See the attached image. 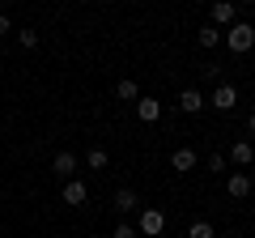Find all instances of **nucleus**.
<instances>
[{
	"label": "nucleus",
	"mask_w": 255,
	"mask_h": 238,
	"mask_svg": "<svg viewBox=\"0 0 255 238\" xmlns=\"http://www.w3.org/2000/svg\"><path fill=\"white\" fill-rule=\"evenodd\" d=\"M221 43H226L234 55H247L255 47V26H251V21H234V26L221 34Z\"/></svg>",
	"instance_id": "nucleus-1"
},
{
	"label": "nucleus",
	"mask_w": 255,
	"mask_h": 238,
	"mask_svg": "<svg viewBox=\"0 0 255 238\" xmlns=\"http://www.w3.org/2000/svg\"><path fill=\"white\" fill-rule=\"evenodd\" d=\"M162 230H166V213H162V209H140V217H136V234L157 238Z\"/></svg>",
	"instance_id": "nucleus-2"
},
{
	"label": "nucleus",
	"mask_w": 255,
	"mask_h": 238,
	"mask_svg": "<svg viewBox=\"0 0 255 238\" xmlns=\"http://www.w3.org/2000/svg\"><path fill=\"white\" fill-rule=\"evenodd\" d=\"M251 187H255V179H251V170H234L226 179V192L234 196V200H247V196H251Z\"/></svg>",
	"instance_id": "nucleus-3"
},
{
	"label": "nucleus",
	"mask_w": 255,
	"mask_h": 238,
	"mask_svg": "<svg viewBox=\"0 0 255 238\" xmlns=\"http://www.w3.org/2000/svg\"><path fill=\"white\" fill-rule=\"evenodd\" d=\"M111 209H115L119 217H128V213H136V209H140V196L132 192V187H119V192L111 196Z\"/></svg>",
	"instance_id": "nucleus-4"
},
{
	"label": "nucleus",
	"mask_w": 255,
	"mask_h": 238,
	"mask_svg": "<svg viewBox=\"0 0 255 238\" xmlns=\"http://www.w3.org/2000/svg\"><path fill=\"white\" fill-rule=\"evenodd\" d=\"M204 107H209V98H204L200 90H179V111H187V115H200Z\"/></svg>",
	"instance_id": "nucleus-5"
},
{
	"label": "nucleus",
	"mask_w": 255,
	"mask_h": 238,
	"mask_svg": "<svg viewBox=\"0 0 255 238\" xmlns=\"http://www.w3.org/2000/svg\"><path fill=\"white\" fill-rule=\"evenodd\" d=\"M209 102H213V111H234L238 107V90H234V85H217Z\"/></svg>",
	"instance_id": "nucleus-6"
},
{
	"label": "nucleus",
	"mask_w": 255,
	"mask_h": 238,
	"mask_svg": "<svg viewBox=\"0 0 255 238\" xmlns=\"http://www.w3.org/2000/svg\"><path fill=\"white\" fill-rule=\"evenodd\" d=\"M170 166H174V170H179V174L196 170V149H191V145H179V149H174V153H170Z\"/></svg>",
	"instance_id": "nucleus-7"
},
{
	"label": "nucleus",
	"mask_w": 255,
	"mask_h": 238,
	"mask_svg": "<svg viewBox=\"0 0 255 238\" xmlns=\"http://www.w3.org/2000/svg\"><path fill=\"white\" fill-rule=\"evenodd\" d=\"M136 119L140 123H157L162 119V102L157 98H136Z\"/></svg>",
	"instance_id": "nucleus-8"
},
{
	"label": "nucleus",
	"mask_w": 255,
	"mask_h": 238,
	"mask_svg": "<svg viewBox=\"0 0 255 238\" xmlns=\"http://www.w3.org/2000/svg\"><path fill=\"white\" fill-rule=\"evenodd\" d=\"M85 200H90V187L81 179H68L64 183V204H85Z\"/></svg>",
	"instance_id": "nucleus-9"
},
{
	"label": "nucleus",
	"mask_w": 255,
	"mask_h": 238,
	"mask_svg": "<svg viewBox=\"0 0 255 238\" xmlns=\"http://www.w3.org/2000/svg\"><path fill=\"white\" fill-rule=\"evenodd\" d=\"M51 170L60 174L64 183H68V179H77V157H73V153H55V162H51Z\"/></svg>",
	"instance_id": "nucleus-10"
},
{
	"label": "nucleus",
	"mask_w": 255,
	"mask_h": 238,
	"mask_svg": "<svg viewBox=\"0 0 255 238\" xmlns=\"http://www.w3.org/2000/svg\"><path fill=\"white\" fill-rule=\"evenodd\" d=\"M226 162H234V166H251V162H255L251 140H234V149H230V157H226Z\"/></svg>",
	"instance_id": "nucleus-11"
},
{
	"label": "nucleus",
	"mask_w": 255,
	"mask_h": 238,
	"mask_svg": "<svg viewBox=\"0 0 255 238\" xmlns=\"http://www.w3.org/2000/svg\"><path fill=\"white\" fill-rule=\"evenodd\" d=\"M234 17H238V9H234V4H226V0H221V4H213V21H209V26H234Z\"/></svg>",
	"instance_id": "nucleus-12"
},
{
	"label": "nucleus",
	"mask_w": 255,
	"mask_h": 238,
	"mask_svg": "<svg viewBox=\"0 0 255 238\" xmlns=\"http://www.w3.org/2000/svg\"><path fill=\"white\" fill-rule=\"evenodd\" d=\"M85 166H90V170H107V166H111L107 149H90V153H85Z\"/></svg>",
	"instance_id": "nucleus-13"
},
{
	"label": "nucleus",
	"mask_w": 255,
	"mask_h": 238,
	"mask_svg": "<svg viewBox=\"0 0 255 238\" xmlns=\"http://www.w3.org/2000/svg\"><path fill=\"white\" fill-rule=\"evenodd\" d=\"M115 98H119V102H136V98H140L136 81H119V85H115Z\"/></svg>",
	"instance_id": "nucleus-14"
},
{
	"label": "nucleus",
	"mask_w": 255,
	"mask_h": 238,
	"mask_svg": "<svg viewBox=\"0 0 255 238\" xmlns=\"http://www.w3.org/2000/svg\"><path fill=\"white\" fill-rule=\"evenodd\" d=\"M196 43H200V47H209V51H213V47L221 43V30H217V26H204L200 34H196Z\"/></svg>",
	"instance_id": "nucleus-15"
},
{
	"label": "nucleus",
	"mask_w": 255,
	"mask_h": 238,
	"mask_svg": "<svg viewBox=\"0 0 255 238\" xmlns=\"http://www.w3.org/2000/svg\"><path fill=\"white\" fill-rule=\"evenodd\" d=\"M187 238H217V234H213V221H191Z\"/></svg>",
	"instance_id": "nucleus-16"
},
{
	"label": "nucleus",
	"mask_w": 255,
	"mask_h": 238,
	"mask_svg": "<svg viewBox=\"0 0 255 238\" xmlns=\"http://www.w3.org/2000/svg\"><path fill=\"white\" fill-rule=\"evenodd\" d=\"M17 38H21V47H38V34H34V30H17Z\"/></svg>",
	"instance_id": "nucleus-17"
},
{
	"label": "nucleus",
	"mask_w": 255,
	"mask_h": 238,
	"mask_svg": "<svg viewBox=\"0 0 255 238\" xmlns=\"http://www.w3.org/2000/svg\"><path fill=\"white\" fill-rule=\"evenodd\" d=\"M111 238H136V226H128V221H124V226H115V234H111Z\"/></svg>",
	"instance_id": "nucleus-18"
},
{
	"label": "nucleus",
	"mask_w": 255,
	"mask_h": 238,
	"mask_svg": "<svg viewBox=\"0 0 255 238\" xmlns=\"http://www.w3.org/2000/svg\"><path fill=\"white\" fill-rule=\"evenodd\" d=\"M9 30H13V21H9V13H0V38L9 34Z\"/></svg>",
	"instance_id": "nucleus-19"
},
{
	"label": "nucleus",
	"mask_w": 255,
	"mask_h": 238,
	"mask_svg": "<svg viewBox=\"0 0 255 238\" xmlns=\"http://www.w3.org/2000/svg\"><path fill=\"white\" fill-rule=\"evenodd\" d=\"M247 128H251V132H255V111H251V119H247Z\"/></svg>",
	"instance_id": "nucleus-20"
},
{
	"label": "nucleus",
	"mask_w": 255,
	"mask_h": 238,
	"mask_svg": "<svg viewBox=\"0 0 255 238\" xmlns=\"http://www.w3.org/2000/svg\"><path fill=\"white\" fill-rule=\"evenodd\" d=\"M217 238H238V234H217Z\"/></svg>",
	"instance_id": "nucleus-21"
}]
</instances>
